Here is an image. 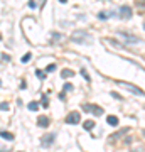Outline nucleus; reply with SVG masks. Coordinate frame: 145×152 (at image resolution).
I'll list each match as a JSON object with an SVG mask.
<instances>
[{
	"label": "nucleus",
	"instance_id": "1",
	"mask_svg": "<svg viewBox=\"0 0 145 152\" xmlns=\"http://www.w3.org/2000/svg\"><path fill=\"white\" fill-rule=\"evenodd\" d=\"M71 41L76 44H91L93 42V36L90 32H86V31H81V29H78V31H74V32L71 34Z\"/></svg>",
	"mask_w": 145,
	"mask_h": 152
},
{
	"label": "nucleus",
	"instance_id": "2",
	"mask_svg": "<svg viewBox=\"0 0 145 152\" xmlns=\"http://www.w3.org/2000/svg\"><path fill=\"white\" fill-rule=\"evenodd\" d=\"M83 110H85V112H90V113H93V115H96V117H101V115L105 113L101 107L93 105V103H83Z\"/></svg>",
	"mask_w": 145,
	"mask_h": 152
},
{
	"label": "nucleus",
	"instance_id": "3",
	"mask_svg": "<svg viewBox=\"0 0 145 152\" xmlns=\"http://www.w3.org/2000/svg\"><path fill=\"white\" fill-rule=\"evenodd\" d=\"M79 122H81L79 112H71V113L66 117V124H69V125H76V124H79Z\"/></svg>",
	"mask_w": 145,
	"mask_h": 152
},
{
	"label": "nucleus",
	"instance_id": "4",
	"mask_svg": "<svg viewBox=\"0 0 145 152\" xmlns=\"http://www.w3.org/2000/svg\"><path fill=\"white\" fill-rule=\"evenodd\" d=\"M54 140H56V135L54 134H47V135H44L42 139H41V145L42 147H49V145H52Z\"/></svg>",
	"mask_w": 145,
	"mask_h": 152
},
{
	"label": "nucleus",
	"instance_id": "5",
	"mask_svg": "<svg viewBox=\"0 0 145 152\" xmlns=\"http://www.w3.org/2000/svg\"><path fill=\"white\" fill-rule=\"evenodd\" d=\"M118 14H120V19H130L132 17V9L128 5H122L118 9Z\"/></svg>",
	"mask_w": 145,
	"mask_h": 152
},
{
	"label": "nucleus",
	"instance_id": "6",
	"mask_svg": "<svg viewBox=\"0 0 145 152\" xmlns=\"http://www.w3.org/2000/svg\"><path fill=\"white\" fill-rule=\"evenodd\" d=\"M118 85H120V86H123V88H127V90H128V91L135 93V95H140V96H142V95H144V91H142V90H140V88L133 86V85H130V83H118Z\"/></svg>",
	"mask_w": 145,
	"mask_h": 152
},
{
	"label": "nucleus",
	"instance_id": "7",
	"mask_svg": "<svg viewBox=\"0 0 145 152\" xmlns=\"http://www.w3.org/2000/svg\"><path fill=\"white\" fill-rule=\"evenodd\" d=\"M118 34H120V36H122V37L125 39V41H128L130 44H137V42H140V39H138V37H135V36H130V34L122 32V31H118Z\"/></svg>",
	"mask_w": 145,
	"mask_h": 152
},
{
	"label": "nucleus",
	"instance_id": "8",
	"mask_svg": "<svg viewBox=\"0 0 145 152\" xmlns=\"http://www.w3.org/2000/svg\"><path fill=\"white\" fill-rule=\"evenodd\" d=\"M106 124L110 125V127H117L118 125V117H115V115H110L106 118Z\"/></svg>",
	"mask_w": 145,
	"mask_h": 152
},
{
	"label": "nucleus",
	"instance_id": "9",
	"mask_svg": "<svg viewBox=\"0 0 145 152\" xmlns=\"http://www.w3.org/2000/svg\"><path fill=\"white\" fill-rule=\"evenodd\" d=\"M37 125H39V127H47V125H49V117H39V118H37Z\"/></svg>",
	"mask_w": 145,
	"mask_h": 152
},
{
	"label": "nucleus",
	"instance_id": "10",
	"mask_svg": "<svg viewBox=\"0 0 145 152\" xmlns=\"http://www.w3.org/2000/svg\"><path fill=\"white\" fill-rule=\"evenodd\" d=\"M73 76H74V71L73 69H63L61 71V78H73Z\"/></svg>",
	"mask_w": 145,
	"mask_h": 152
},
{
	"label": "nucleus",
	"instance_id": "11",
	"mask_svg": "<svg viewBox=\"0 0 145 152\" xmlns=\"http://www.w3.org/2000/svg\"><path fill=\"white\" fill-rule=\"evenodd\" d=\"M83 127H85V130H93L95 129V122L93 120H86L85 124H83Z\"/></svg>",
	"mask_w": 145,
	"mask_h": 152
},
{
	"label": "nucleus",
	"instance_id": "12",
	"mask_svg": "<svg viewBox=\"0 0 145 152\" xmlns=\"http://www.w3.org/2000/svg\"><path fill=\"white\" fill-rule=\"evenodd\" d=\"M0 137H2V139H5V140H14V135H12L10 132H5V130L0 132Z\"/></svg>",
	"mask_w": 145,
	"mask_h": 152
},
{
	"label": "nucleus",
	"instance_id": "13",
	"mask_svg": "<svg viewBox=\"0 0 145 152\" xmlns=\"http://www.w3.org/2000/svg\"><path fill=\"white\" fill-rule=\"evenodd\" d=\"M27 108L31 110V112H36V110H39V103L37 102H31V103L27 105Z\"/></svg>",
	"mask_w": 145,
	"mask_h": 152
},
{
	"label": "nucleus",
	"instance_id": "14",
	"mask_svg": "<svg viewBox=\"0 0 145 152\" xmlns=\"http://www.w3.org/2000/svg\"><path fill=\"white\" fill-rule=\"evenodd\" d=\"M110 15H113V12L111 14H108V12H100V14H98V19H100V20H106Z\"/></svg>",
	"mask_w": 145,
	"mask_h": 152
},
{
	"label": "nucleus",
	"instance_id": "15",
	"mask_svg": "<svg viewBox=\"0 0 145 152\" xmlns=\"http://www.w3.org/2000/svg\"><path fill=\"white\" fill-rule=\"evenodd\" d=\"M31 59H32V54H31V53H27V54H24V56H22V63H29V61H31Z\"/></svg>",
	"mask_w": 145,
	"mask_h": 152
},
{
	"label": "nucleus",
	"instance_id": "16",
	"mask_svg": "<svg viewBox=\"0 0 145 152\" xmlns=\"http://www.w3.org/2000/svg\"><path fill=\"white\" fill-rule=\"evenodd\" d=\"M81 76H83V78H85L86 81H91V78H90V75H88V71H86L85 68H83V69H81Z\"/></svg>",
	"mask_w": 145,
	"mask_h": 152
},
{
	"label": "nucleus",
	"instance_id": "17",
	"mask_svg": "<svg viewBox=\"0 0 145 152\" xmlns=\"http://www.w3.org/2000/svg\"><path fill=\"white\" fill-rule=\"evenodd\" d=\"M36 76H37L39 80H46V73H42L41 69H36Z\"/></svg>",
	"mask_w": 145,
	"mask_h": 152
},
{
	"label": "nucleus",
	"instance_id": "18",
	"mask_svg": "<svg viewBox=\"0 0 145 152\" xmlns=\"http://www.w3.org/2000/svg\"><path fill=\"white\" fill-rule=\"evenodd\" d=\"M41 105H44V107H49V98L46 96V95H42V98H41Z\"/></svg>",
	"mask_w": 145,
	"mask_h": 152
},
{
	"label": "nucleus",
	"instance_id": "19",
	"mask_svg": "<svg viewBox=\"0 0 145 152\" xmlns=\"http://www.w3.org/2000/svg\"><path fill=\"white\" fill-rule=\"evenodd\" d=\"M9 108H10V105L7 103V102H4V103H0V110H2V112H7Z\"/></svg>",
	"mask_w": 145,
	"mask_h": 152
},
{
	"label": "nucleus",
	"instance_id": "20",
	"mask_svg": "<svg viewBox=\"0 0 145 152\" xmlns=\"http://www.w3.org/2000/svg\"><path fill=\"white\" fill-rule=\"evenodd\" d=\"M64 91H73V85L71 83H64Z\"/></svg>",
	"mask_w": 145,
	"mask_h": 152
},
{
	"label": "nucleus",
	"instance_id": "21",
	"mask_svg": "<svg viewBox=\"0 0 145 152\" xmlns=\"http://www.w3.org/2000/svg\"><path fill=\"white\" fill-rule=\"evenodd\" d=\"M61 37H63V36H61L59 32H54V34H52V41H59Z\"/></svg>",
	"mask_w": 145,
	"mask_h": 152
},
{
	"label": "nucleus",
	"instance_id": "22",
	"mask_svg": "<svg viewBox=\"0 0 145 152\" xmlns=\"http://www.w3.org/2000/svg\"><path fill=\"white\" fill-rule=\"evenodd\" d=\"M54 69H56V64H49L47 68H46V71H47V73H52Z\"/></svg>",
	"mask_w": 145,
	"mask_h": 152
},
{
	"label": "nucleus",
	"instance_id": "23",
	"mask_svg": "<svg viewBox=\"0 0 145 152\" xmlns=\"http://www.w3.org/2000/svg\"><path fill=\"white\" fill-rule=\"evenodd\" d=\"M27 5L31 7V9H36V7H37V4H36L34 0H29V4H27Z\"/></svg>",
	"mask_w": 145,
	"mask_h": 152
},
{
	"label": "nucleus",
	"instance_id": "24",
	"mask_svg": "<svg viewBox=\"0 0 145 152\" xmlns=\"http://www.w3.org/2000/svg\"><path fill=\"white\" fill-rule=\"evenodd\" d=\"M59 100H61V102H64V100H66V91H61L59 93Z\"/></svg>",
	"mask_w": 145,
	"mask_h": 152
},
{
	"label": "nucleus",
	"instance_id": "25",
	"mask_svg": "<svg viewBox=\"0 0 145 152\" xmlns=\"http://www.w3.org/2000/svg\"><path fill=\"white\" fill-rule=\"evenodd\" d=\"M111 96H115V98H118V100H122V96H120L118 93H111Z\"/></svg>",
	"mask_w": 145,
	"mask_h": 152
},
{
	"label": "nucleus",
	"instance_id": "26",
	"mask_svg": "<svg viewBox=\"0 0 145 152\" xmlns=\"http://www.w3.org/2000/svg\"><path fill=\"white\" fill-rule=\"evenodd\" d=\"M2 59H4V61H9V59H10V58H9V56H7V54H2Z\"/></svg>",
	"mask_w": 145,
	"mask_h": 152
},
{
	"label": "nucleus",
	"instance_id": "27",
	"mask_svg": "<svg viewBox=\"0 0 145 152\" xmlns=\"http://www.w3.org/2000/svg\"><path fill=\"white\" fill-rule=\"evenodd\" d=\"M59 2H61V4H66V2H68V0H59Z\"/></svg>",
	"mask_w": 145,
	"mask_h": 152
},
{
	"label": "nucleus",
	"instance_id": "28",
	"mask_svg": "<svg viewBox=\"0 0 145 152\" xmlns=\"http://www.w3.org/2000/svg\"><path fill=\"white\" fill-rule=\"evenodd\" d=\"M0 88H2V81H0Z\"/></svg>",
	"mask_w": 145,
	"mask_h": 152
}]
</instances>
